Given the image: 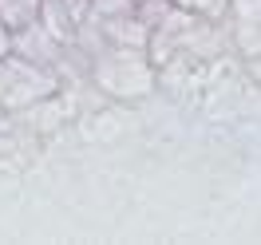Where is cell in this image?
Listing matches in <instances>:
<instances>
[{"instance_id": "cell-1", "label": "cell", "mask_w": 261, "mask_h": 245, "mask_svg": "<svg viewBox=\"0 0 261 245\" xmlns=\"http://www.w3.org/2000/svg\"><path fill=\"white\" fill-rule=\"evenodd\" d=\"M91 79L99 91H107L115 99H143L154 91L159 71L147 60V51L139 48H103L91 60Z\"/></svg>"}, {"instance_id": "cell-2", "label": "cell", "mask_w": 261, "mask_h": 245, "mask_svg": "<svg viewBox=\"0 0 261 245\" xmlns=\"http://www.w3.org/2000/svg\"><path fill=\"white\" fill-rule=\"evenodd\" d=\"M60 91V71L44 64H32L24 56L0 60V111H28L32 103Z\"/></svg>"}, {"instance_id": "cell-3", "label": "cell", "mask_w": 261, "mask_h": 245, "mask_svg": "<svg viewBox=\"0 0 261 245\" xmlns=\"http://www.w3.org/2000/svg\"><path fill=\"white\" fill-rule=\"evenodd\" d=\"M67 44H60L56 36L44 28V20H32V24H24L12 32V51L24 56V60H32V64H44V67H56L60 64V56H64Z\"/></svg>"}, {"instance_id": "cell-4", "label": "cell", "mask_w": 261, "mask_h": 245, "mask_svg": "<svg viewBox=\"0 0 261 245\" xmlns=\"http://www.w3.org/2000/svg\"><path fill=\"white\" fill-rule=\"evenodd\" d=\"M99 28L107 36V48H139V51L147 48L150 32H154L139 12H130V16H107V20H99Z\"/></svg>"}, {"instance_id": "cell-5", "label": "cell", "mask_w": 261, "mask_h": 245, "mask_svg": "<svg viewBox=\"0 0 261 245\" xmlns=\"http://www.w3.org/2000/svg\"><path fill=\"white\" fill-rule=\"evenodd\" d=\"M0 20L16 32L24 24L40 20V0H0Z\"/></svg>"}, {"instance_id": "cell-6", "label": "cell", "mask_w": 261, "mask_h": 245, "mask_svg": "<svg viewBox=\"0 0 261 245\" xmlns=\"http://www.w3.org/2000/svg\"><path fill=\"white\" fill-rule=\"evenodd\" d=\"M178 8H186V12H194V16H206V20H222L229 16V0H174Z\"/></svg>"}, {"instance_id": "cell-7", "label": "cell", "mask_w": 261, "mask_h": 245, "mask_svg": "<svg viewBox=\"0 0 261 245\" xmlns=\"http://www.w3.org/2000/svg\"><path fill=\"white\" fill-rule=\"evenodd\" d=\"M91 4V16L107 20V16H130L139 8V0H87Z\"/></svg>"}, {"instance_id": "cell-8", "label": "cell", "mask_w": 261, "mask_h": 245, "mask_svg": "<svg viewBox=\"0 0 261 245\" xmlns=\"http://www.w3.org/2000/svg\"><path fill=\"white\" fill-rule=\"evenodd\" d=\"M4 56H12V28L0 20V60H4Z\"/></svg>"}]
</instances>
